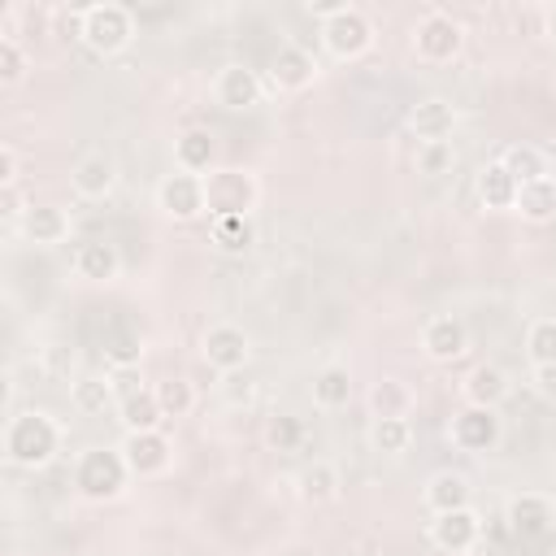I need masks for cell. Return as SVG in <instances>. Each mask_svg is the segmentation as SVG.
<instances>
[{"label": "cell", "instance_id": "cell-23", "mask_svg": "<svg viewBox=\"0 0 556 556\" xmlns=\"http://www.w3.org/2000/svg\"><path fill=\"white\" fill-rule=\"evenodd\" d=\"M517 178L500 165V161H491V165H482L478 169V200H482V208H491V213H513L517 208Z\"/></svg>", "mask_w": 556, "mask_h": 556}, {"label": "cell", "instance_id": "cell-4", "mask_svg": "<svg viewBox=\"0 0 556 556\" xmlns=\"http://www.w3.org/2000/svg\"><path fill=\"white\" fill-rule=\"evenodd\" d=\"M130 39H135V13L126 4L100 0V4L83 9V43L96 56H117L130 48Z\"/></svg>", "mask_w": 556, "mask_h": 556}, {"label": "cell", "instance_id": "cell-29", "mask_svg": "<svg viewBox=\"0 0 556 556\" xmlns=\"http://www.w3.org/2000/svg\"><path fill=\"white\" fill-rule=\"evenodd\" d=\"M500 165L517 178V187H526V182H534V178H547L552 169H547V152L543 148H534V143H508L504 152H500Z\"/></svg>", "mask_w": 556, "mask_h": 556}, {"label": "cell", "instance_id": "cell-32", "mask_svg": "<svg viewBox=\"0 0 556 556\" xmlns=\"http://www.w3.org/2000/svg\"><path fill=\"white\" fill-rule=\"evenodd\" d=\"M152 395H156L165 421H169V417H187V413L195 408V387H191L187 378H161V382L152 387Z\"/></svg>", "mask_w": 556, "mask_h": 556}, {"label": "cell", "instance_id": "cell-35", "mask_svg": "<svg viewBox=\"0 0 556 556\" xmlns=\"http://www.w3.org/2000/svg\"><path fill=\"white\" fill-rule=\"evenodd\" d=\"M304 421L295 417V413H274L269 417V426H265V439H269V447L274 452H295L300 443H304Z\"/></svg>", "mask_w": 556, "mask_h": 556}, {"label": "cell", "instance_id": "cell-1", "mask_svg": "<svg viewBox=\"0 0 556 556\" xmlns=\"http://www.w3.org/2000/svg\"><path fill=\"white\" fill-rule=\"evenodd\" d=\"M65 443V426L43 408H22L4 421V456L17 469H43L56 460Z\"/></svg>", "mask_w": 556, "mask_h": 556}, {"label": "cell", "instance_id": "cell-12", "mask_svg": "<svg viewBox=\"0 0 556 556\" xmlns=\"http://www.w3.org/2000/svg\"><path fill=\"white\" fill-rule=\"evenodd\" d=\"M426 534H430V543H434L439 552L465 556V552H473L478 539H482V517L473 513V504H469V508H452V513H434Z\"/></svg>", "mask_w": 556, "mask_h": 556}, {"label": "cell", "instance_id": "cell-37", "mask_svg": "<svg viewBox=\"0 0 556 556\" xmlns=\"http://www.w3.org/2000/svg\"><path fill=\"white\" fill-rule=\"evenodd\" d=\"M26 70H30V56H26L22 39L17 35H0V83L13 87V83L26 78Z\"/></svg>", "mask_w": 556, "mask_h": 556}, {"label": "cell", "instance_id": "cell-6", "mask_svg": "<svg viewBox=\"0 0 556 556\" xmlns=\"http://www.w3.org/2000/svg\"><path fill=\"white\" fill-rule=\"evenodd\" d=\"M204 200H208V217H252V208L261 200V182L248 169L217 165L204 178Z\"/></svg>", "mask_w": 556, "mask_h": 556}, {"label": "cell", "instance_id": "cell-17", "mask_svg": "<svg viewBox=\"0 0 556 556\" xmlns=\"http://www.w3.org/2000/svg\"><path fill=\"white\" fill-rule=\"evenodd\" d=\"M174 169L208 178V174L217 169V139H213V130L187 126V130L174 139Z\"/></svg>", "mask_w": 556, "mask_h": 556}, {"label": "cell", "instance_id": "cell-36", "mask_svg": "<svg viewBox=\"0 0 556 556\" xmlns=\"http://www.w3.org/2000/svg\"><path fill=\"white\" fill-rule=\"evenodd\" d=\"M452 165H456V148H452V139L417 143V174H426V178H443V174H452Z\"/></svg>", "mask_w": 556, "mask_h": 556}, {"label": "cell", "instance_id": "cell-44", "mask_svg": "<svg viewBox=\"0 0 556 556\" xmlns=\"http://www.w3.org/2000/svg\"><path fill=\"white\" fill-rule=\"evenodd\" d=\"M365 556H387V552H365Z\"/></svg>", "mask_w": 556, "mask_h": 556}, {"label": "cell", "instance_id": "cell-19", "mask_svg": "<svg viewBox=\"0 0 556 556\" xmlns=\"http://www.w3.org/2000/svg\"><path fill=\"white\" fill-rule=\"evenodd\" d=\"M70 213L61 208V204H30L26 208V217H22V239L26 243H35V248H56V243H65L70 239Z\"/></svg>", "mask_w": 556, "mask_h": 556}, {"label": "cell", "instance_id": "cell-5", "mask_svg": "<svg viewBox=\"0 0 556 556\" xmlns=\"http://www.w3.org/2000/svg\"><path fill=\"white\" fill-rule=\"evenodd\" d=\"M465 48V26L460 17H452L447 9H426L413 22V52L426 65H452Z\"/></svg>", "mask_w": 556, "mask_h": 556}, {"label": "cell", "instance_id": "cell-13", "mask_svg": "<svg viewBox=\"0 0 556 556\" xmlns=\"http://www.w3.org/2000/svg\"><path fill=\"white\" fill-rule=\"evenodd\" d=\"M261 96H265V83H261V74H256L252 65H243V61L222 65L217 78H213V100H217L222 109H230V113H239V109H256Z\"/></svg>", "mask_w": 556, "mask_h": 556}, {"label": "cell", "instance_id": "cell-18", "mask_svg": "<svg viewBox=\"0 0 556 556\" xmlns=\"http://www.w3.org/2000/svg\"><path fill=\"white\" fill-rule=\"evenodd\" d=\"M70 187L78 200H109L117 187V165L104 152H87L74 169H70Z\"/></svg>", "mask_w": 556, "mask_h": 556}, {"label": "cell", "instance_id": "cell-9", "mask_svg": "<svg viewBox=\"0 0 556 556\" xmlns=\"http://www.w3.org/2000/svg\"><path fill=\"white\" fill-rule=\"evenodd\" d=\"M200 356H204V365L217 369V374H239V369H248L252 339H248L243 326H235V321H217V326L204 330V339H200Z\"/></svg>", "mask_w": 556, "mask_h": 556}, {"label": "cell", "instance_id": "cell-27", "mask_svg": "<svg viewBox=\"0 0 556 556\" xmlns=\"http://www.w3.org/2000/svg\"><path fill=\"white\" fill-rule=\"evenodd\" d=\"M70 400L83 417H104L109 408H117V395H113V382L109 374H83L74 387H70Z\"/></svg>", "mask_w": 556, "mask_h": 556}, {"label": "cell", "instance_id": "cell-11", "mask_svg": "<svg viewBox=\"0 0 556 556\" xmlns=\"http://www.w3.org/2000/svg\"><path fill=\"white\" fill-rule=\"evenodd\" d=\"M317 74H321V65H317L313 48H304V43H282L269 56V87L274 91H287V96L308 91L317 83Z\"/></svg>", "mask_w": 556, "mask_h": 556}, {"label": "cell", "instance_id": "cell-34", "mask_svg": "<svg viewBox=\"0 0 556 556\" xmlns=\"http://www.w3.org/2000/svg\"><path fill=\"white\" fill-rule=\"evenodd\" d=\"M526 356H530V365H556V317H534L530 321Z\"/></svg>", "mask_w": 556, "mask_h": 556}, {"label": "cell", "instance_id": "cell-39", "mask_svg": "<svg viewBox=\"0 0 556 556\" xmlns=\"http://www.w3.org/2000/svg\"><path fill=\"white\" fill-rule=\"evenodd\" d=\"M217 387H222V400H226L230 408H248V404L256 400V382H252L243 369H239V374H222Z\"/></svg>", "mask_w": 556, "mask_h": 556}, {"label": "cell", "instance_id": "cell-15", "mask_svg": "<svg viewBox=\"0 0 556 556\" xmlns=\"http://www.w3.org/2000/svg\"><path fill=\"white\" fill-rule=\"evenodd\" d=\"M421 352L434 361V365H452L469 352V330L460 317L452 313H434L426 326H421Z\"/></svg>", "mask_w": 556, "mask_h": 556}, {"label": "cell", "instance_id": "cell-21", "mask_svg": "<svg viewBox=\"0 0 556 556\" xmlns=\"http://www.w3.org/2000/svg\"><path fill=\"white\" fill-rule=\"evenodd\" d=\"M508 391H513L508 374H504L500 365H491V361L473 365V369L460 378V395H465V404H478V408H500V404L508 400Z\"/></svg>", "mask_w": 556, "mask_h": 556}, {"label": "cell", "instance_id": "cell-14", "mask_svg": "<svg viewBox=\"0 0 556 556\" xmlns=\"http://www.w3.org/2000/svg\"><path fill=\"white\" fill-rule=\"evenodd\" d=\"M504 521L517 539H543L556 526V504L543 491H521L504 504Z\"/></svg>", "mask_w": 556, "mask_h": 556}, {"label": "cell", "instance_id": "cell-7", "mask_svg": "<svg viewBox=\"0 0 556 556\" xmlns=\"http://www.w3.org/2000/svg\"><path fill=\"white\" fill-rule=\"evenodd\" d=\"M447 439H452V447H460V452L486 456V452H495V447H500V439H504V421H500V413H495V408L465 404V408L452 417Z\"/></svg>", "mask_w": 556, "mask_h": 556}, {"label": "cell", "instance_id": "cell-26", "mask_svg": "<svg viewBox=\"0 0 556 556\" xmlns=\"http://www.w3.org/2000/svg\"><path fill=\"white\" fill-rule=\"evenodd\" d=\"M313 404L334 413V408H348L352 404V369L348 365H326L313 374Z\"/></svg>", "mask_w": 556, "mask_h": 556}, {"label": "cell", "instance_id": "cell-2", "mask_svg": "<svg viewBox=\"0 0 556 556\" xmlns=\"http://www.w3.org/2000/svg\"><path fill=\"white\" fill-rule=\"evenodd\" d=\"M313 17H321V48L334 61H356L374 48V22L361 4H308Z\"/></svg>", "mask_w": 556, "mask_h": 556}, {"label": "cell", "instance_id": "cell-16", "mask_svg": "<svg viewBox=\"0 0 556 556\" xmlns=\"http://www.w3.org/2000/svg\"><path fill=\"white\" fill-rule=\"evenodd\" d=\"M456 122H460V113H456V104L443 100V96H426V100H417V104L408 109V130H413L421 143L452 139Z\"/></svg>", "mask_w": 556, "mask_h": 556}, {"label": "cell", "instance_id": "cell-8", "mask_svg": "<svg viewBox=\"0 0 556 556\" xmlns=\"http://www.w3.org/2000/svg\"><path fill=\"white\" fill-rule=\"evenodd\" d=\"M156 208H161L169 222H195V217H204V213H208L204 178H200V174L169 169V174L156 182Z\"/></svg>", "mask_w": 556, "mask_h": 556}, {"label": "cell", "instance_id": "cell-10", "mask_svg": "<svg viewBox=\"0 0 556 556\" xmlns=\"http://www.w3.org/2000/svg\"><path fill=\"white\" fill-rule=\"evenodd\" d=\"M117 447H122L135 478H161L174 465V443H169L165 430H130Z\"/></svg>", "mask_w": 556, "mask_h": 556}, {"label": "cell", "instance_id": "cell-25", "mask_svg": "<svg viewBox=\"0 0 556 556\" xmlns=\"http://www.w3.org/2000/svg\"><path fill=\"white\" fill-rule=\"evenodd\" d=\"M339 486L343 482H339V469L330 460H308L295 473V491L304 504H330V500H339Z\"/></svg>", "mask_w": 556, "mask_h": 556}, {"label": "cell", "instance_id": "cell-31", "mask_svg": "<svg viewBox=\"0 0 556 556\" xmlns=\"http://www.w3.org/2000/svg\"><path fill=\"white\" fill-rule=\"evenodd\" d=\"M117 417H122L126 434H130V430H161V426H165V413H161L152 387L139 391V395H130V400H122V404H117Z\"/></svg>", "mask_w": 556, "mask_h": 556}, {"label": "cell", "instance_id": "cell-33", "mask_svg": "<svg viewBox=\"0 0 556 556\" xmlns=\"http://www.w3.org/2000/svg\"><path fill=\"white\" fill-rule=\"evenodd\" d=\"M213 243L222 248V252H230V256H239V252H248L252 248V222L248 217H213Z\"/></svg>", "mask_w": 556, "mask_h": 556}, {"label": "cell", "instance_id": "cell-43", "mask_svg": "<svg viewBox=\"0 0 556 556\" xmlns=\"http://www.w3.org/2000/svg\"><path fill=\"white\" fill-rule=\"evenodd\" d=\"M13 182H17V148L0 143V187H13Z\"/></svg>", "mask_w": 556, "mask_h": 556}, {"label": "cell", "instance_id": "cell-30", "mask_svg": "<svg viewBox=\"0 0 556 556\" xmlns=\"http://www.w3.org/2000/svg\"><path fill=\"white\" fill-rule=\"evenodd\" d=\"M369 447L382 452V456H404L413 447V421L408 417H374Z\"/></svg>", "mask_w": 556, "mask_h": 556}, {"label": "cell", "instance_id": "cell-28", "mask_svg": "<svg viewBox=\"0 0 556 556\" xmlns=\"http://www.w3.org/2000/svg\"><path fill=\"white\" fill-rule=\"evenodd\" d=\"M513 213H521V217L534 222V226L552 222V217H556V178L547 174V178L526 182V187L517 191V208H513Z\"/></svg>", "mask_w": 556, "mask_h": 556}, {"label": "cell", "instance_id": "cell-38", "mask_svg": "<svg viewBox=\"0 0 556 556\" xmlns=\"http://www.w3.org/2000/svg\"><path fill=\"white\" fill-rule=\"evenodd\" d=\"M109 356V369H130V365H143V339L139 334H122L104 348Z\"/></svg>", "mask_w": 556, "mask_h": 556}, {"label": "cell", "instance_id": "cell-3", "mask_svg": "<svg viewBox=\"0 0 556 556\" xmlns=\"http://www.w3.org/2000/svg\"><path fill=\"white\" fill-rule=\"evenodd\" d=\"M130 478H135V473H130L122 447H87V452H78V460H74V486H78V495L91 500V504L117 500Z\"/></svg>", "mask_w": 556, "mask_h": 556}, {"label": "cell", "instance_id": "cell-24", "mask_svg": "<svg viewBox=\"0 0 556 556\" xmlns=\"http://www.w3.org/2000/svg\"><path fill=\"white\" fill-rule=\"evenodd\" d=\"M365 404H369L374 417H408L413 404H417V395H413V387H408L404 378H378V382L369 387Z\"/></svg>", "mask_w": 556, "mask_h": 556}, {"label": "cell", "instance_id": "cell-20", "mask_svg": "<svg viewBox=\"0 0 556 556\" xmlns=\"http://www.w3.org/2000/svg\"><path fill=\"white\" fill-rule=\"evenodd\" d=\"M70 265H74V278H83V282H113V278L122 274V256H117V248L104 243V239H83V243L74 248Z\"/></svg>", "mask_w": 556, "mask_h": 556}, {"label": "cell", "instance_id": "cell-40", "mask_svg": "<svg viewBox=\"0 0 556 556\" xmlns=\"http://www.w3.org/2000/svg\"><path fill=\"white\" fill-rule=\"evenodd\" d=\"M109 382H113L117 404H122V400H130V395H139V391H148V387H143V369H139V365H130V369H109Z\"/></svg>", "mask_w": 556, "mask_h": 556}, {"label": "cell", "instance_id": "cell-42", "mask_svg": "<svg viewBox=\"0 0 556 556\" xmlns=\"http://www.w3.org/2000/svg\"><path fill=\"white\" fill-rule=\"evenodd\" d=\"M530 382H534L539 400L556 404V365H534V369H530Z\"/></svg>", "mask_w": 556, "mask_h": 556}, {"label": "cell", "instance_id": "cell-41", "mask_svg": "<svg viewBox=\"0 0 556 556\" xmlns=\"http://www.w3.org/2000/svg\"><path fill=\"white\" fill-rule=\"evenodd\" d=\"M26 195H22V187L13 182V187H0V217H4V226H22V217H26Z\"/></svg>", "mask_w": 556, "mask_h": 556}, {"label": "cell", "instance_id": "cell-22", "mask_svg": "<svg viewBox=\"0 0 556 556\" xmlns=\"http://www.w3.org/2000/svg\"><path fill=\"white\" fill-rule=\"evenodd\" d=\"M421 500H426V508H430V513L469 508V504H473V482H469V473H460V469H439V473H430V478H426Z\"/></svg>", "mask_w": 556, "mask_h": 556}]
</instances>
